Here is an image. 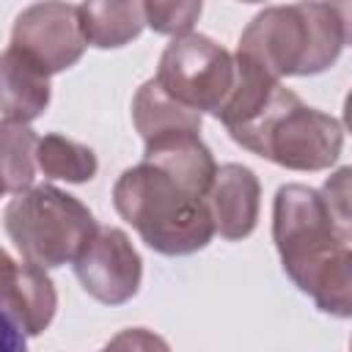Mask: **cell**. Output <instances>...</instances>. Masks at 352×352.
Instances as JSON below:
<instances>
[{
  "label": "cell",
  "instance_id": "cell-5",
  "mask_svg": "<svg viewBox=\"0 0 352 352\" xmlns=\"http://www.w3.org/2000/svg\"><path fill=\"white\" fill-rule=\"evenodd\" d=\"M3 226L25 261L55 270L77 258L99 223L77 195L55 184H30L8 201Z\"/></svg>",
  "mask_w": 352,
  "mask_h": 352
},
{
  "label": "cell",
  "instance_id": "cell-20",
  "mask_svg": "<svg viewBox=\"0 0 352 352\" xmlns=\"http://www.w3.org/2000/svg\"><path fill=\"white\" fill-rule=\"evenodd\" d=\"M3 195H6V192H3V190H0V198H3Z\"/></svg>",
  "mask_w": 352,
  "mask_h": 352
},
{
  "label": "cell",
  "instance_id": "cell-4",
  "mask_svg": "<svg viewBox=\"0 0 352 352\" xmlns=\"http://www.w3.org/2000/svg\"><path fill=\"white\" fill-rule=\"evenodd\" d=\"M231 140L286 170H327L344 148V126L336 116L308 107L280 82L267 102L239 126L228 129Z\"/></svg>",
  "mask_w": 352,
  "mask_h": 352
},
{
  "label": "cell",
  "instance_id": "cell-9",
  "mask_svg": "<svg viewBox=\"0 0 352 352\" xmlns=\"http://www.w3.org/2000/svg\"><path fill=\"white\" fill-rule=\"evenodd\" d=\"M0 311L16 322L25 336H41L58 311V292L47 270L16 261L0 248Z\"/></svg>",
  "mask_w": 352,
  "mask_h": 352
},
{
  "label": "cell",
  "instance_id": "cell-7",
  "mask_svg": "<svg viewBox=\"0 0 352 352\" xmlns=\"http://www.w3.org/2000/svg\"><path fill=\"white\" fill-rule=\"evenodd\" d=\"M11 47L33 58L47 74L72 69L88 47L77 6L66 0L30 3L14 19Z\"/></svg>",
  "mask_w": 352,
  "mask_h": 352
},
{
  "label": "cell",
  "instance_id": "cell-11",
  "mask_svg": "<svg viewBox=\"0 0 352 352\" xmlns=\"http://www.w3.org/2000/svg\"><path fill=\"white\" fill-rule=\"evenodd\" d=\"M50 77L33 58L8 44L0 52V113L14 121H36L52 99Z\"/></svg>",
  "mask_w": 352,
  "mask_h": 352
},
{
  "label": "cell",
  "instance_id": "cell-13",
  "mask_svg": "<svg viewBox=\"0 0 352 352\" xmlns=\"http://www.w3.org/2000/svg\"><path fill=\"white\" fill-rule=\"evenodd\" d=\"M82 36L96 50H118L146 28L143 0H82L77 6Z\"/></svg>",
  "mask_w": 352,
  "mask_h": 352
},
{
  "label": "cell",
  "instance_id": "cell-10",
  "mask_svg": "<svg viewBox=\"0 0 352 352\" xmlns=\"http://www.w3.org/2000/svg\"><path fill=\"white\" fill-rule=\"evenodd\" d=\"M206 206L214 223V234H220L228 242L250 236L256 231L261 209L258 176L239 162L220 165L206 190Z\"/></svg>",
  "mask_w": 352,
  "mask_h": 352
},
{
  "label": "cell",
  "instance_id": "cell-6",
  "mask_svg": "<svg viewBox=\"0 0 352 352\" xmlns=\"http://www.w3.org/2000/svg\"><path fill=\"white\" fill-rule=\"evenodd\" d=\"M234 55L214 38L190 30L173 36L162 50L154 80L176 102L217 118L234 88Z\"/></svg>",
  "mask_w": 352,
  "mask_h": 352
},
{
  "label": "cell",
  "instance_id": "cell-12",
  "mask_svg": "<svg viewBox=\"0 0 352 352\" xmlns=\"http://www.w3.org/2000/svg\"><path fill=\"white\" fill-rule=\"evenodd\" d=\"M143 160L160 165L198 195H206L217 170V162L209 146L201 140V132H173L143 140Z\"/></svg>",
  "mask_w": 352,
  "mask_h": 352
},
{
  "label": "cell",
  "instance_id": "cell-2",
  "mask_svg": "<svg viewBox=\"0 0 352 352\" xmlns=\"http://www.w3.org/2000/svg\"><path fill=\"white\" fill-rule=\"evenodd\" d=\"M349 38L346 8L336 0H297L258 11L239 36L236 55L267 74L314 77L327 72Z\"/></svg>",
  "mask_w": 352,
  "mask_h": 352
},
{
  "label": "cell",
  "instance_id": "cell-3",
  "mask_svg": "<svg viewBox=\"0 0 352 352\" xmlns=\"http://www.w3.org/2000/svg\"><path fill=\"white\" fill-rule=\"evenodd\" d=\"M116 212L162 256H190L214 236L206 195L192 192L176 176L140 160L113 184Z\"/></svg>",
  "mask_w": 352,
  "mask_h": 352
},
{
  "label": "cell",
  "instance_id": "cell-17",
  "mask_svg": "<svg viewBox=\"0 0 352 352\" xmlns=\"http://www.w3.org/2000/svg\"><path fill=\"white\" fill-rule=\"evenodd\" d=\"M146 25L160 36H184L204 11V0H143Z\"/></svg>",
  "mask_w": 352,
  "mask_h": 352
},
{
  "label": "cell",
  "instance_id": "cell-19",
  "mask_svg": "<svg viewBox=\"0 0 352 352\" xmlns=\"http://www.w3.org/2000/svg\"><path fill=\"white\" fill-rule=\"evenodd\" d=\"M239 3H264V0H239Z\"/></svg>",
  "mask_w": 352,
  "mask_h": 352
},
{
  "label": "cell",
  "instance_id": "cell-16",
  "mask_svg": "<svg viewBox=\"0 0 352 352\" xmlns=\"http://www.w3.org/2000/svg\"><path fill=\"white\" fill-rule=\"evenodd\" d=\"M36 165L44 179H60L72 184L91 182L99 170V160L91 146L72 140L60 132H50L36 143Z\"/></svg>",
  "mask_w": 352,
  "mask_h": 352
},
{
  "label": "cell",
  "instance_id": "cell-8",
  "mask_svg": "<svg viewBox=\"0 0 352 352\" xmlns=\"http://www.w3.org/2000/svg\"><path fill=\"white\" fill-rule=\"evenodd\" d=\"M85 294L104 305H124L140 292L143 258L132 239L116 226H96L72 261Z\"/></svg>",
  "mask_w": 352,
  "mask_h": 352
},
{
  "label": "cell",
  "instance_id": "cell-1",
  "mask_svg": "<svg viewBox=\"0 0 352 352\" xmlns=\"http://www.w3.org/2000/svg\"><path fill=\"white\" fill-rule=\"evenodd\" d=\"M272 242L289 280L319 311L352 314V234L349 212L333 206L322 190L283 184L272 201Z\"/></svg>",
  "mask_w": 352,
  "mask_h": 352
},
{
  "label": "cell",
  "instance_id": "cell-14",
  "mask_svg": "<svg viewBox=\"0 0 352 352\" xmlns=\"http://www.w3.org/2000/svg\"><path fill=\"white\" fill-rule=\"evenodd\" d=\"M132 121L143 140L173 135V132H201L204 116L182 102H176L170 94L160 88V82L151 77L146 80L132 99Z\"/></svg>",
  "mask_w": 352,
  "mask_h": 352
},
{
  "label": "cell",
  "instance_id": "cell-18",
  "mask_svg": "<svg viewBox=\"0 0 352 352\" xmlns=\"http://www.w3.org/2000/svg\"><path fill=\"white\" fill-rule=\"evenodd\" d=\"M28 346V336L16 327L11 316L0 311V352H22Z\"/></svg>",
  "mask_w": 352,
  "mask_h": 352
},
{
  "label": "cell",
  "instance_id": "cell-15",
  "mask_svg": "<svg viewBox=\"0 0 352 352\" xmlns=\"http://www.w3.org/2000/svg\"><path fill=\"white\" fill-rule=\"evenodd\" d=\"M36 143L38 135L25 121L3 118L0 121V190L22 192L36 179Z\"/></svg>",
  "mask_w": 352,
  "mask_h": 352
}]
</instances>
